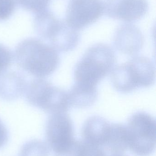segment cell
I'll list each match as a JSON object with an SVG mask.
<instances>
[{
    "mask_svg": "<svg viewBox=\"0 0 156 156\" xmlns=\"http://www.w3.org/2000/svg\"><path fill=\"white\" fill-rule=\"evenodd\" d=\"M116 62L111 47L103 43L90 47L74 70V83L84 88H97V84L111 73Z\"/></svg>",
    "mask_w": 156,
    "mask_h": 156,
    "instance_id": "7a4b0ae2",
    "label": "cell"
},
{
    "mask_svg": "<svg viewBox=\"0 0 156 156\" xmlns=\"http://www.w3.org/2000/svg\"><path fill=\"white\" fill-rule=\"evenodd\" d=\"M122 156V155H114V156Z\"/></svg>",
    "mask_w": 156,
    "mask_h": 156,
    "instance_id": "44dd1931",
    "label": "cell"
},
{
    "mask_svg": "<svg viewBox=\"0 0 156 156\" xmlns=\"http://www.w3.org/2000/svg\"><path fill=\"white\" fill-rule=\"evenodd\" d=\"M104 12L102 0H71L67 7L66 21L78 31L94 23Z\"/></svg>",
    "mask_w": 156,
    "mask_h": 156,
    "instance_id": "52a82bcc",
    "label": "cell"
},
{
    "mask_svg": "<svg viewBox=\"0 0 156 156\" xmlns=\"http://www.w3.org/2000/svg\"><path fill=\"white\" fill-rule=\"evenodd\" d=\"M23 8L35 13L48 9L51 0H16Z\"/></svg>",
    "mask_w": 156,
    "mask_h": 156,
    "instance_id": "e0dca14e",
    "label": "cell"
},
{
    "mask_svg": "<svg viewBox=\"0 0 156 156\" xmlns=\"http://www.w3.org/2000/svg\"><path fill=\"white\" fill-rule=\"evenodd\" d=\"M126 126L132 152L139 156L151 154L155 149V119L145 112H136L130 117Z\"/></svg>",
    "mask_w": 156,
    "mask_h": 156,
    "instance_id": "5b68a950",
    "label": "cell"
},
{
    "mask_svg": "<svg viewBox=\"0 0 156 156\" xmlns=\"http://www.w3.org/2000/svg\"><path fill=\"white\" fill-rule=\"evenodd\" d=\"M15 0H0V20H5L14 11Z\"/></svg>",
    "mask_w": 156,
    "mask_h": 156,
    "instance_id": "d6986e66",
    "label": "cell"
},
{
    "mask_svg": "<svg viewBox=\"0 0 156 156\" xmlns=\"http://www.w3.org/2000/svg\"><path fill=\"white\" fill-rule=\"evenodd\" d=\"M26 81L20 73L11 71L0 76V97L7 101L20 98L25 91Z\"/></svg>",
    "mask_w": 156,
    "mask_h": 156,
    "instance_id": "7c38bea8",
    "label": "cell"
},
{
    "mask_svg": "<svg viewBox=\"0 0 156 156\" xmlns=\"http://www.w3.org/2000/svg\"><path fill=\"white\" fill-rule=\"evenodd\" d=\"M56 156H105L100 147L74 140L67 149Z\"/></svg>",
    "mask_w": 156,
    "mask_h": 156,
    "instance_id": "9a60e30c",
    "label": "cell"
},
{
    "mask_svg": "<svg viewBox=\"0 0 156 156\" xmlns=\"http://www.w3.org/2000/svg\"><path fill=\"white\" fill-rule=\"evenodd\" d=\"M78 32L66 21L57 19L49 31L45 40L57 52H67L75 49L79 42Z\"/></svg>",
    "mask_w": 156,
    "mask_h": 156,
    "instance_id": "9c48e42d",
    "label": "cell"
},
{
    "mask_svg": "<svg viewBox=\"0 0 156 156\" xmlns=\"http://www.w3.org/2000/svg\"><path fill=\"white\" fill-rule=\"evenodd\" d=\"M49 146L43 141L32 140L22 146L19 156H48Z\"/></svg>",
    "mask_w": 156,
    "mask_h": 156,
    "instance_id": "2e32d148",
    "label": "cell"
},
{
    "mask_svg": "<svg viewBox=\"0 0 156 156\" xmlns=\"http://www.w3.org/2000/svg\"><path fill=\"white\" fill-rule=\"evenodd\" d=\"M105 146L116 155L124 152L129 147L126 126L120 123L111 124Z\"/></svg>",
    "mask_w": 156,
    "mask_h": 156,
    "instance_id": "4fadbf2b",
    "label": "cell"
},
{
    "mask_svg": "<svg viewBox=\"0 0 156 156\" xmlns=\"http://www.w3.org/2000/svg\"><path fill=\"white\" fill-rule=\"evenodd\" d=\"M8 139V131L3 123L0 120V148L5 145Z\"/></svg>",
    "mask_w": 156,
    "mask_h": 156,
    "instance_id": "ffe728a7",
    "label": "cell"
},
{
    "mask_svg": "<svg viewBox=\"0 0 156 156\" xmlns=\"http://www.w3.org/2000/svg\"><path fill=\"white\" fill-rule=\"evenodd\" d=\"M144 36L136 26L126 23L118 27L114 36L113 44L118 51L128 55H135L144 44Z\"/></svg>",
    "mask_w": 156,
    "mask_h": 156,
    "instance_id": "30bf717a",
    "label": "cell"
},
{
    "mask_svg": "<svg viewBox=\"0 0 156 156\" xmlns=\"http://www.w3.org/2000/svg\"><path fill=\"white\" fill-rule=\"evenodd\" d=\"M152 60L144 56H135L114 69L111 81L119 92L129 93L140 88H149L154 84L156 71Z\"/></svg>",
    "mask_w": 156,
    "mask_h": 156,
    "instance_id": "3957f363",
    "label": "cell"
},
{
    "mask_svg": "<svg viewBox=\"0 0 156 156\" xmlns=\"http://www.w3.org/2000/svg\"><path fill=\"white\" fill-rule=\"evenodd\" d=\"M71 107L84 108L91 106L98 98L97 89L83 88L73 84L68 91Z\"/></svg>",
    "mask_w": 156,
    "mask_h": 156,
    "instance_id": "5bb4252c",
    "label": "cell"
},
{
    "mask_svg": "<svg viewBox=\"0 0 156 156\" xmlns=\"http://www.w3.org/2000/svg\"><path fill=\"white\" fill-rule=\"evenodd\" d=\"M11 50L5 46L0 44V76L6 72L13 60Z\"/></svg>",
    "mask_w": 156,
    "mask_h": 156,
    "instance_id": "ac0fdd59",
    "label": "cell"
},
{
    "mask_svg": "<svg viewBox=\"0 0 156 156\" xmlns=\"http://www.w3.org/2000/svg\"><path fill=\"white\" fill-rule=\"evenodd\" d=\"M103 7L108 17L130 23L146 14L148 3L147 0H105Z\"/></svg>",
    "mask_w": 156,
    "mask_h": 156,
    "instance_id": "ba28073f",
    "label": "cell"
},
{
    "mask_svg": "<svg viewBox=\"0 0 156 156\" xmlns=\"http://www.w3.org/2000/svg\"><path fill=\"white\" fill-rule=\"evenodd\" d=\"M16 65L36 78L52 75L58 67V52L48 44L35 38H27L16 46L14 54Z\"/></svg>",
    "mask_w": 156,
    "mask_h": 156,
    "instance_id": "6da1fadb",
    "label": "cell"
},
{
    "mask_svg": "<svg viewBox=\"0 0 156 156\" xmlns=\"http://www.w3.org/2000/svg\"><path fill=\"white\" fill-rule=\"evenodd\" d=\"M111 124L104 118L94 115L88 118L82 126L83 141L95 146L105 145Z\"/></svg>",
    "mask_w": 156,
    "mask_h": 156,
    "instance_id": "8fae6325",
    "label": "cell"
},
{
    "mask_svg": "<svg viewBox=\"0 0 156 156\" xmlns=\"http://www.w3.org/2000/svg\"><path fill=\"white\" fill-rule=\"evenodd\" d=\"M47 144L56 154L68 148L74 140V126L67 112L50 114L45 128Z\"/></svg>",
    "mask_w": 156,
    "mask_h": 156,
    "instance_id": "8992f818",
    "label": "cell"
},
{
    "mask_svg": "<svg viewBox=\"0 0 156 156\" xmlns=\"http://www.w3.org/2000/svg\"><path fill=\"white\" fill-rule=\"evenodd\" d=\"M26 99L29 104L46 112H67L71 108L68 92L44 78L34 79L27 84Z\"/></svg>",
    "mask_w": 156,
    "mask_h": 156,
    "instance_id": "277c9868",
    "label": "cell"
}]
</instances>
